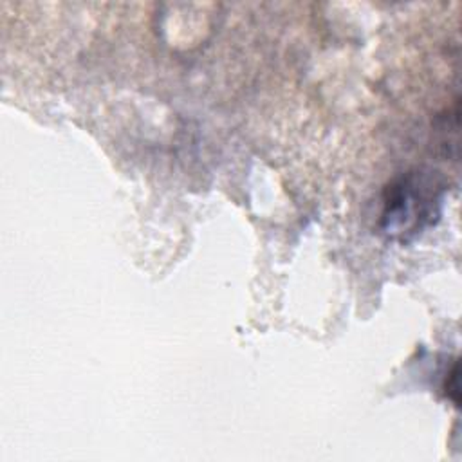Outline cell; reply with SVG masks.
Listing matches in <instances>:
<instances>
[{
    "label": "cell",
    "instance_id": "cell-1",
    "mask_svg": "<svg viewBox=\"0 0 462 462\" xmlns=\"http://www.w3.org/2000/svg\"><path fill=\"white\" fill-rule=\"evenodd\" d=\"M446 191L448 182L435 170L413 168L397 175L383 189L379 229L390 240L411 242L439 220Z\"/></svg>",
    "mask_w": 462,
    "mask_h": 462
},
{
    "label": "cell",
    "instance_id": "cell-2",
    "mask_svg": "<svg viewBox=\"0 0 462 462\" xmlns=\"http://www.w3.org/2000/svg\"><path fill=\"white\" fill-rule=\"evenodd\" d=\"M444 393L458 406V402H460V397H458V361H455L453 366L446 372Z\"/></svg>",
    "mask_w": 462,
    "mask_h": 462
}]
</instances>
